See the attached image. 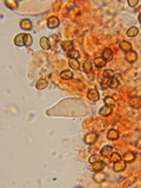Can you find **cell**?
Masks as SVG:
<instances>
[{
    "label": "cell",
    "instance_id": "obj_1",
    "mask_svg": "<svg viewBox=\"0 0 141 188\" xmlns=\"http://www.w3.org/2000/svg\"><path fill=\"white\" fill-rule=\"evenodd\" d=\"M96 140H98V134L94 133V132L87 133V134L85 135V138H83V141H85L87 145H93V143L96 142Z\"/></svg>",
    "mask_w": 141,
    "mask_h": 188
},
{
    "label": "cell",
    "instance_id": "obj_2",
    "mask_svg": "<svg viewBox=\"0 0 141 188\" xmlns=\"http://www.w3.org/2000/svg\"><path fill=\"white\" fill-rule=\"evenodd\" d=\"M59 24H60V20L58 19V17H49L48 18V20H47V27L48 28H57L59 26Z\"/></svg>",
    "mask_w": 141,
    "mask_h": 188
},
{
    "label": "cell",
    "instance_id": "obj_3",
    "mask_svg": "<svg viewBox=\"0 0 141 188\" xmlns=\"http://www.w3.org/2000/svg\"><path fill=\"white\" fill-rule=\"evenodd\" d=\"M125 59H126V61L127 62H129V64H133V62H135L136 60H138V54H136V52L135 51H129V52H127L126 54H125Z\"/></svg>",
    "mask_w": 141,
    "mask_h": 188
},
{
    "label": "cell",
    "instance_id": "obj_4",
    "mask_svg": "<svg viewBox=\"0 0 141 188\" xmlns=\"http://www.w3.org/2000/svg\"><path fill=\"white\" fill-rule=\"evenodd\" d=\"M104 167H105V164H104L102 161H96V162H94V164H89V170L95 172V173L102 170Z\"/></svg>",
    "mask_w": 141,
    "mask_h": 188
},
{
    "label": "cell",
    "instance_id": "obj_5",
    "mask_svg": "<svg viewBox=\"0 0 141 188\" xmlns=\"http://www.w3.org/2000/svg\"><path fill=\"white\" fill-rule=\"evenodd\" d=\"M126 164H127V162L121 159V160H119V161H117V162H114L113 168H114V170L118 172V173H119V172H122V170L126 169Z\"/></svg>",
    "mask_w": 141,
    "mask_h": 188
},
{
    "label": "cell",
    "instance_id": "obj_6",
    "mask_svg": "<svg viewBox=\"0 0 141 188\" xmlns=\"http://www.w3.org/2000/svg\"><path fill=\"white\" fill-rule=\"evenodd\" d=\"M113 147L112 146H104L101 148V151H100V154H101V156H104V158H109L112 154H113Z\"/></svg>",
    "mask_w": 141,
    "mask_h": 188
},
{
    "label": "cell",
    "instance_id": "obj_7",
    "mask_svg": "<svg viewBox=\"0 0 141 188\" xmlns=\"http://www.w3.org/2000/svg\"><path fill=\"white\" fill-rule=\"evenodd\" d=\"M87 98L91 101H98L99 100V93L95 88H91L89 91L87 92Z\"/></svg>",
    "mask_w": 141,
    "mask_h": 188
},
{
    "label": "cell",
    "instance_id": "obj_8",
    "mask_svg": "<svg viewBox=\"0 0 141 188\" xmlns=\"http://www.w3.org/2000/svg\"><path fill=\"white\" fill-rule=\"evenodd\" d=\"M106 177H107V175H106V174L104 173V172H102V170H100V172H96V173L94 174L93 180L95 182H98V183H101V182L105 181Z\"/></svg>",
    "mask_w": 141,
    "mask_h": 188
},
{
    "label": "cell",
    "instance_id": "obj_9",
    "mask_svg": "<svg viewBox=\"0 0 141 188\" xmlns=\"http://www.w3.org/2000/svg\"><path fill=\"white\" fill-rule=\"evenodd\" d=\"M25 35L24 33H19L18 35H15V38H14V44L17 45V46L21 47V46H25Z\"/></svg>",
    "mask_w": 141,
    "mask_h": 188
},
{
    "label": "cell",
    "instance_id": "obj_10",
    "mask_svg": "<svg viewBox=\"0 0 141 188\" xmlns=\"http://www.w3.org/2000/svg\"><path fill=\"white\" fill-rule=\"evenodd\" d=\"M112 112H113V107H112V106L106 105L99 111V114L101 115V117H108V115H111Z\"/></svg>",
    "mask_w": 141,
    "mask_h": 188
},
{
    "label": "cell",
    "instance_id": "obj_11",
    "mask_svg": "<svg viewBox=\"0 0 141 188\" xmlns=\"http://www.w3.org/2000/svg\"><path fill=\"white\" fill-rule=\"evenodd\" d=\"M61 47H62L64 51H66V52H68V53L74 49V45H73V42L70 40L62 41V42H61Z\"/></svg>",
    "mask_w": 141,
    "mask_h": 188
},
{
    "label": "cell",
    "instance_id": "obj_12",
    "mask_svg": "<svg viewBox=\"0 0 141 188\" xmlns=\"http://www.w3.org/2000/svg\"><path fill=\"white\" fill-rule=\"evenodd\" d=\"M20 27L24 29V31H31L32 29V21L29 19H23L20 21Z\"/></svg>",
    "mask_w": 141,
    "mask_h": 188
},
{
    "label": "cell",
    "instance_id": "obj_13",
    "mask_svg": "<svg viewBox=\"0 0 141 188\" xmlns=\"http://www.w3.org/2000/svg\"><path fill=\"white\" fill-rule=\"evenodd\" d=\"M40 46H41V48L45 49V51H48V49L51 48V42L48 40V38H46V36H41Z\"/></svg>",
    "mask_w": 141,
    "mask_h": 188
},
{
    "label": "cell",
    "instance_id": "obj_14",
    "mask_svg": "<svg viewBox=\"0 0 141 188\" xmlns=\"http://www.w3.org/2000/svg\"><path fill=\"white\" fill-rule=\"evenodd\" d=\"M129 105L132 106L133 108H140L141 107V98L140 96H133L130 101H129Z\"/></svg>",
    "mask_w": 141,
    "mask_h": 188
},
{
    "label": "cell",
    "instance_id": "obj_15",
    "mask_svg": "<svg viewBox=\"0 0 141 188\" xmlns=\"http://www.w3.org/2000/svg\"><path fill=\"white\" fill-rule=\"evenodd\" d=\"M102 58L106 60V62H107V61H111L112 59H113V51H112L111 48H105V49H104Z\"/></svg>",
    "mask_w": 141,
    "mask_h": 188
},
{
    "label": "cell",
    "instance_id": "obj_16",
    "mask_svg": "<svg viewBox=\"0 0 141 188\" xmlns=\"http://www.w3.org/2000/svg\"><path fill=\"white\" fill-rule=\"evenodd\" d=\"M107 138H108V140H118L119 139V132L117 129H109L107 132Z\"/></svg>",
    "mask_w": 141,
    "mask_h": 188
},
{
    "label": "cell",
    "instance_id": "obj_17",
    "mask_svg": "<svg viewBox=\"0 0 141 188\" xmlns=\"http://www.w3.org/2000/svg\"><path fill=\"white\" fill-rule=\"evenodd\" d=\"M48 86V81H47L46 79H39L38 81H36V83H35V87H36V89H45V88Z\"/></svg>",
    "mask_w": 141,
    "mask_h": 188
},
{
    "label": "cell",
    "instance_id": "obj_18",
    "mask_svg": "<svg viewBox=\"0 0 141 188\" xmlns=\"http://www.w3.org/2000/svg\"><path fill=\"white\" fill-rule=\"evenodd\" d=\"M92 67H93V64H92V61L91 60H86L83 65H82V70L85 72V73H91L92 72Z\"/></svg>",
    "mask_w": 141,
    "mask_h": 188
},
{
    "label": "cell",
    "instance_id": "obj_19",
    "mask_svg": "<svg viewBox=\"0 0 141 188\" xmlns=\"http://www.w3.org/2000/svg\"><path fill=\"white\" fill-rule=\"evenodd\" d=\"M68 65L70 66L72 70H79L80 68V64L78 61V59H73V58H70L68 59Z\"/></svg>",
    "mask_w": 141,
    "mask_h": 188
},
{
    "label": "cell",
    "instance_id": "obj_20",
    "mask_svg": "<svg viewBox=\"0 0 141 188\" xmlns=\"http://www.w3.org/2000/svg\"><path fill=\"white\" fill-rule=\"evenodd\" d=\"M60 78H61L62 80H70V79L73 78V73L68 70H62V72L60 73Z\"/></svg>",
    "mask_w": 141,
    "mask_h": 188
},
{
    "label": "cell",
    "instance_id": "obj_21",
    "mask_svg": "<svg viewBox=\"0 0 141 188\" xmlns=\"http://www.w3.org/2000/svg\"><path fill=\"white\" fill-rule=\"evenodd\" d=\"M5 5L10 8V10H17L18 8V6H19V4H18L15 0H6L5 1Z\"/></svg>",
    "mask_w": 141,
    "mask_h": 188
},
{
    "label": "cell",
    "instance_id": "obj_22",
    "mask_svg": "<svg viewBox=\"0 0 141 188\" xmlns=\"http://www.w3.org/2000/svg\"><path fill=\"white\" fill-rule=\"evenodd\" d=\"M120 48L122 49L123 52H129V51H132V45L129 44L128 41H121L120 42Z\"/></svg>",
    "mask_w": 141,
    "mask_h": 188
},
{
    "label": "cell",
    "instance_id": "obj_23",
    "mask_svg": "<svg viewBox=\"0 0 141 188\" xmlns=\"http://www.w3.org/2000/svg\"><path fill=\"white\" fill-rule=\"evenodd\" d=\"M94 65H95L98 68H101V67L106 66V60L104 58H100V57H98V58L94 59Z\"/></svg>",
    "mask_w": 141,
    "mask_h": 188
},
{
    "label": "cell",
    "instance_id": "obj_24",
    "mask_svg": "<svg viewBox=\"0 0 141 188\" xmlns=\"http://www.w3.org/2000/svg\"><path fill=\"white\" fill-rule=\"evenodd\" d=\"M139 34V28L138 27H135V26H132V27H129L128 29H127V35L128 36H136V35Z\"/></svg>",
    "mask_w": 141,
    "mask_h": 188
},
{
    "label": "cell",
    "instance_id": "obj_25",
    "mask_svg": "<svg viewBox=\"0 0 141 188\" xmlns=\"http://www.w3.org/2000/svg\"><path fill=\"white\" fill-rule=\"evenodd\" d=\"M123 160L126 162H132L135 160V154L133 152H127L125 155H123Z\"/></svg>",
    "mask_w": 141,
    "mask_h": 188
},
{
    "label": "cell",
    "instance_id": "obj_26",
    "mask_svg": "<svg viewBox=\"0 0 141 188\" xmlns=\"http://www.w3.org/2000/svg\"><path fill=\"white\" fill-rule=\"evenodd\" d=\"M108 85H109V87L111 88H118L119 86V81H118L117 76H114V78H112L109 82H108Z\"/></svg>",
    "mask_w": 141,
    "mask_h": 188
},
{
    "label": "cell",
    "instance_id": "obj_27",
    "mask_svg": "<svg viewBox=\"0 0 141 188\" xmlns=\"http://www.w3.org/2000/svg\"><path fill=\"white\" fill-rule=\"evenodd\" d=\"M102 75L105 76V78H108V79H112V78H114L115 76V73H114V70H106L104 72V74Z\"/></svg>",
    "mask_w": 141,
    "mask_h": 188
},
{
    "label": "cell",
    "instance_id": "obj_28",
    "mask_svg": "<svg viewBox=\"0 0 141 188\" xmlns=\"http://www.w3.org/2000/svg\"><path fill=\"white\" fill-rule=\"evenodd\" d=\"M32 44H33V38L31 36V35L26 34L25 35V46H32Z\"/></svg>",
    "mask_w": 141,
    "mask_h": 188
},
{
    "label": "cell",
    "instance_id": "obj_29",
    "mask_svg": "<svg viewBox=\"0 0 141 188\" xmlns=\"http://www.w3.org/2000/svg\"><path fill=\"white\" fill-rule=\"evenodd\" d=\"M109 158H111V160L113 161V162H117V161H119V160H121V159H122L119 153H115V152H113V154H112Z\"/></svg>",
    "mask_w": 141,
    "mask_h": 188
},
{
    "label": "cell",
    "instance_id": "obj_30",
    "mask_svg": "<svg viewBox=\"0 0 141 188\" xmlns=\"http://www.w3.org/2000/svg\"><path fill=\"white\" fill-rule=\"evenodd\" d=\"M88 161H89V164H94V162H96V161H100V155H98V154H93V155L89 156Z\"/></svg>",
    "mask_w": 141,
    "mask_h": 188
},
{
    "label": "cell",
    "instance_id": "obj_31",
    "mask_svg": "<svg viewBox=\"0 0 141 188\" xmlns=\"http://www.w3.org/2000/svg\"><path fill=\"white\" fill-rule=\"evenodd\" d=\"M68 57L73 59H78L80 57V53L78 52V51H75V49H73V51H70V52L68 53Z\"/></svg>",
    "mask_w": 141,
    "mask_h": 188
},
{
    "label": "cell",
    "instance_id": "obj_32",
    "mask_svg": "<svg viewBox=\"0 0 141 188\" xmlns=\"http://www.w3.org/2000/svg\"><path fill=\"white\" fill-rule=\"evenodd\" d=\"M105 104L107 106H112V107H113V105H114V100H113V98L107 96V98H105Z\"/></svg>",
    "mask_w": 141,
    "mask_h": 188
},
{
    "label": "cell",
    "instance_id": "obj_33",
    "mask_svg": "<svg viewBox=\"0 0 141 188\" xmlns=\"http://www.w3.org/2000/svg\"><path fill=\"white\" fill-rule=\"evenodd\" d=\"M139 4V1L138 0H128V5L130 7H135V6Z\"/></svg>",
    "mask_w": 141,
    "mask_h": 188
},
{
    "label": "cell",
    "instance_id": "obj_34",
    "mask_svg": "<svg viewBox=\"0 0 141 188\" xmlns=\"http://www.w3.org/2000/svg\"><path fill=\"white\" fill-rule=\"evenodd\" d=\"M139 23L141 24V13H140V14H139Z\"/></svg>",
    "mask_w": 141,
    "mask_h": 188
}]
</instances>
